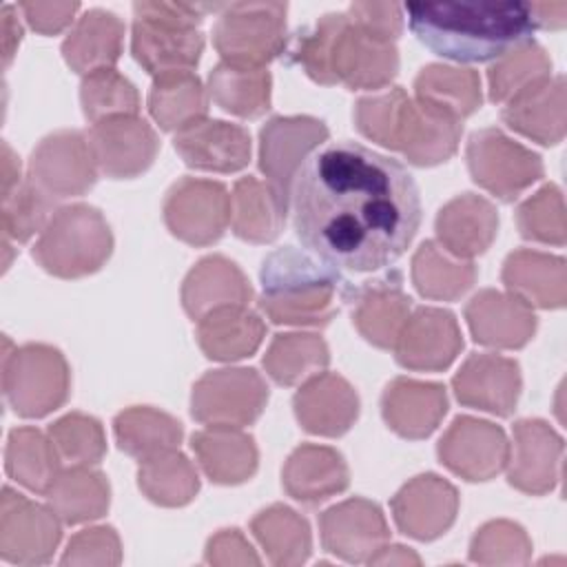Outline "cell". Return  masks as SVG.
Here are the masks:
<instances>
[{
	"mask_svg": "<svg viewBox=\"0 0 567 567\" xmlns=\"http://www.w3.org/2000/svg\"><path fill=\"white\" fill-rule=\"evenodd\" d=\"M290 202L303 248L337 270L394 264L421 226V195L408 168L350 140L330 142L301 164Z\"/></svg>",
	"mask_w": 567,
	"mask_h": 567,
	"instance_id": "6da1fadb",
	"label": "cell"
},
{
	"mask_svg": "<svg viewBox=\"0 0 567 567\" xmlns=\"http://www.w3.org/2000/svg\"><path fill=\"white\" fill-rule=\"evenodd\" d=\"M412 33L454 62H489L532 40L525 2H412L403 7Z\"/></svg>",
	"mask_w": 567,
	"mask_h": 567,
	"instance_id": "7a4b0ae2",
	"label": "cell"
},
{
	"mask_svg": "<svg viewBox=\"0 0 567 567\" xmlns=\"http://www.w3.org/2000/svg\"><path fill=\"white\" fill-rule=\"evenodd\" d=\"M284 53L317 84L341 82L352 91L383 89L399 71L394 42L370 38L346 13H326L312 27L299 29Z\"/></svg>",
	"mask_w": 567,
	"mask_h": 567,
	"instance_id": "3957f363",
	"label": "cell"
},
{
	"mask_svg": "<svg viewBox=\"0 0 567 567\" xmlns=\"http://www.w3.org/2000/svg\"><path fill=\"white\" fill-rule=\"evenodd\" d=\"M259 279V308L272 323L284 326H328L350 290L337 268L292 246L272 250L261 264Z\"/></svg>",
	"mask_w": 567,
	"mask_h": 567,
	"instance_id": "277c9868",
	"label": "cell"
},
{
	"mask_svg": "<svg viewBox=\"0 0 567 567\" xmlns=\"http://www.w3.org/2000/svg\"><path fill=\"white\" fill-rule=\"evenodd\" d=\"M354 124L361 135L401 151L414 166L447 162L456 153L463 131L458 120L419 104L401 86L357 100Z\"/></svg>",
	"mask_w": 567,
	"mask_h": 567,
	"instance_id": "5b68a950",
	"label": "cell"
},
{
	"mask_svg": "<svg viewBox=\"0 0 567 567\" xmlns=\"http://www.w3.org/2000/svg\"><path fill=\"white\" fill-rule=\"evenodd\" d=\"M224 4L204 2H135L131 53L151 75L193 71L204 53V35L195 29L206 13Z\"/></svg>",
	"mask_w": 567,
	"mask_h": 567,
	"instance_id": "8992f818",
	"label": "cell"
},
{
	"mask_svg": "<svg viewBox=\"0 0 567 567\" xmlns=\"http://www.w3.org/2000/svg\"><path fill=\"white\" fill-rule=\"evenodd\" d=\"M113 235L104 215L89 204L58 208L33 246V259L51 275L78 279L104 266Z\"/></svg>",
	"mask_w": 567,
	"mask_h": 567,
	"instance_id": "52a82bcc",
	"label": "cell"
},
{
	"mask_svg": "<svg viewBox=\"0 0 567 567\" xmlns=\"http://www.w3.org/2000/svg\"><path fill=\"white\" fill-rule=\"evenodd\" d=\"M66 359L58 348L27 343L2 357V392L16 414L40 419L58 410L69 396Z\"/></svg>",
	"mask_w": 567,
	"mask_h": 567,
	"instance_id": "ba28073f",
	"label": "cell"
},
{
	"mask_svg": "<svg viewBox=\"0 0 567 567\" xmlns=\"http://www.w3.org/2000/svg\"><path fill=\"white\" fill-rule=\"evenodd\" d=\"M286 2L224 4L213 27V47L224 62L266 66L286 51Z\"/></svg>",
	"mask_w": 567,
	"mask_h": 567,
	"instance_id": "9c48e42d",
	"label": "cell"
},
{
	"mask_svg": "<svg viewBox=\"0 0 567 567\" xmlns=\"http://www.w3.org/2000/svg\"><path fill=\"white\" fill-rule=\"evenodd\" d=\"M465 159L472 179L507 204L545 173L538 153L514 142L496 126L470 135Z\"/></svg>",
	"mask_w": 567,
	"mask_h": 567,
	"instance_id": "30bf717a",
	"label": "cell"
},
{
	"mask_svg": "<svg viewBox=\"0 0 567 567\" xmlns=\"http://www.w3.org/2000/svg\"><path fill=\"white\" fill-rule=\"evenodd\" d=\"M268 401V385L252 368H221L206 372L190 396L195 421L219 427H244L259 419Z\"/></svg>",
	"mask_w": 567,
	"mask_h": 567,
	"instance_id": "8fae6325",
	"label": "cell"
},
{
	"mask_svg": "<svg viewBox=\"0 0 567 567\" xmlns=\"http://www.w3.org/2000/svg\"><path fill=\"white\" fill-rule=\"evenodd\" d=\"M162 210L168 230L177 239L190 246H208L228 226L230 195L219 182L182 177L166 193Z\"/></svg>",
	"mask_w": 567,
	"mask_h": 567,
	"instance_id": "7c38bea8",
	"label": "cell"
},
{
	"mask_svg": "<svg viewBox=\"0 0 567 567\" xmlns=\"http://www.w3.org/2000/svg\"><path fill=\"white\" fill-rule=\"evenodd\" d=\"M328 140V126L310 115L270 117L259 131V168L268 186L288 208L292 179L303 157Z\"/></svg>",
	"mask_w": 567,
	"mask_h": 567,
	"instance_id": "4fadbf2b",
	"label": "cell"
},
{
	"mask_svg": "<svg viewBox=\"0 0 567 567\" xmlns=\"http://www.w3.org/2000/svg\"><path fill=\"white\" fill-rule=\"evenodd\" d=\"M29 179L55 202L91 190L97 179V164L89 137L82 131L47 135L31 153Z\"/></svg>",
	"mask_w": 567,
	"mask_h": 567,
	"instance_id": "5bb4252c",
	"label": "cell"
},
{
	"mask_svg": "<svg viewBox=\"0 0 567 567\" xmlns=\"http://www.w3.org/2000/svg\"><path fill=\"white\" fill-rule=\"evenodd\" d=\"M441 463L465 481L494 478L509 458L503 427L474 416H456L439 441Z\"/></svg>",
	"mask_w": 567,
	"mask_h": 567,
	"instance_id": "9a60e30c",
	"label": "cell"
},
{
	"mask_svg": "<svg viewBox=\"0 0 567 567\" xmlns=\"http://www.w3.org/2000/svg\"><path fill=\"white\" fill-rule=\"evenodd\" d=\"M97 171L113 179H131L144 173L157 151L159 140L153 126L137 115L109 117L86 133Z\"/></svg>",
	"mask_w": 567,
	"mask_h": 567,
	"instance_id": "2e32d148",
	"label": "cell"
},
{
	"mask_svg": "<svg viewBox=\"0 0 567 567\" xmlns=\"http://www.w3.org/2000/svg\"><path fill=\"white\" fill-rule=\"evenodd\" d=\"M463 348L456 317L443 308L421 306L405 319L394 343L399 365L408 370H445Z\"/></svg>",
	"mask_w": 567,
	"mask_h": 567,
	"instance_id": "e0dca14e",
	"label": "cell"
},
{
	"mask_svg": "<svg viewBox=\"0 0 567 567\" xmlns=\"http://www.w3.org/2000/svg\"><path fill=\"white\" fill-rule=\"evenodd\" d=\"M514 452L507 458V481L525 494H547L560 478L563 439L540 419H520L512 427Z\"/></svg>",
	"mask_w": 567,
	"mask_h": 567,
	"instance_id": "ac0fdd59",
	"label": "cell"
},
{
	"mask_svg": "<svg viewBox=\"0 0 567 567\" xmlns=\"http://www.w3.org/2000/svg\"><path fill=\"white\" fill-rule=\"evenodd\" d=\"M346 301L352 303V321L361 337L377 348L392 350L412 310V299L403 292L401 272L390 270L359 288L350 286Z\"/></svg>",
	"mask_w": 567,
	"mask_h": 567,
	"instance_id": "d6986e66",
	"label": "cell"
},
{
	"mask_svg": "<svg viewBox=\"0 0 567 567\" xmlns=\"http://www.w3.org/2000/svg\"><path fill=\"white\" fill-rule=\"evenodd\" d=\"M62 529L55 512L47 509L11 487L2 489V558L11 563H47L60 543Z\"/></svg>",
	"mask_w": 567,
	"mask_h": 567,
	"instance_id": "ffe728a7",
	"label": "cell"
},
{
	"mask_svg": "<svg viewBox=\"0 0 567 567\" xmlns=\"http://www.w3.org/2000/svg\"><path fill=\"white\" fill-rule=\"evenodd\" d=\"M319 529L323 547L348 563L370 560L390 536L381 507L365 498H350L326 509L319 516Z\"/></svg>",
	"mask_w": 567,
	"mask_h": 567,
	"instance_id": "44dd1931",
	"label": "cell"
},
{
	"mask_svg": "<svg viewBox=\"0 0 567 567\" xmlns=\"http://www.w3.org/2000/svg\"><path fill=\"white\" fill-rule=\"evenodd\" d=\"M458 509V494L454 485L436 474H421L405 483L392 498L396 527L416 538L432 540L445 534Z\"/></svg>",
	"mask_w": 567,
	"mask_h": 567,
	"instance_id": "7402d4cb",
	"label": "cell"
},
{
	"mask_svg": "<svg viewBox=\"0 0 567 567\" xmlns=\"http://www.w3.org/2000/svg\"><path fill=\"white\" fill-rule=\"evenodd\" d=\"M520 368L501 354H470L452 379L456 399L476 410L509 416L520 394Z\"/></svg>",
	"mask_w": 567,
	"mask_h": 567,
	"instance_id": "603a6c76",
	"label": "cell"
},
{
	"mask_svg": "<svg viewBox=\"0 0 567 567\" xmlns=\"http://www.w3.org/2000/svg\"><path fill=\"white\" fill-rule=\"evenodd\" d=\"M186 166L213 173H235L250 162V135L244 126L224 120H199L173 137Z\"/></svg>",
	"mask_w": 567,
	"mask_h": 567,
	"instance_id": "cb8c5ba5",
	"label": "cell"
},
{
	"mask_svg": "<svg viewBox=\"0 0 567 567\" xmlns=\"http://www.w3.org/2000/svg\"><path fill=\"white\" fill-rule=\"evenodd\" d=\"M292 408L306 432L341 436L359 416V396L343 377L319 372L303 381L292 399Z\"/></svg>",
	"mask_w": 567,
	"mask_h": 567,
	"instance_id": "d4e9b609",
	"label": "cell"
},
{
	"mask_svg": "<svg viewBox=\"0 0 567 567\" xmlns=\"http://www.w3.org/2000/svg\"><path fill=\"white\" fill-rule=\"evenodd\" d=\"M465 319L476 343L489 348H523L536 332V317L514 295L481 290L465 306Z\"/></svg>",
	"mask_w": 567,
	"mask_h": 567,
	"instance_id": "484cf974",
	"label": "cell"
},
{
	"mask_svg": "<svg viewBox=\"0 0 567 567\" xmlns=\"http://www.w3.org/2000/svg\"><path fill=\"white\" fill-rule=\"evenodd\" d=\"M381 412L390 430L403 439L430 436L447 412V394L441 383L399 377L381 396Z\"/></svg>",
	"mask_w": 567,
	"mask_h": 567,
	"instance_id": "4316f807",
	"label": "cell"
},
{
	"mask_svg": "<svg viewBox=\"0 0 567 567\" xmlns=\"http://www.w3.org/2000/svg\"><path fill=\"white\" fill-rule=\"evenodd\" d=\"M501 117L509 128L543 146L558 144L565 137V78L549 75L529 84L505 102Z\"/></svg>",
	"mask_w": 567,
	"mask_h": 567,
	"instance_id": "83f0119b",
	"label": "cell"
},
{
	"mask_svg": "<svg viewBox=\"0 0 567 567\" xmlns=\"http://www.w3.org/2000/svg\"><path fill=\"white\" fill-rule=\"evenodd\" d=\"M250 297L252 288L246 275L221 255L199 259L182 284V306L195 321L217 308L246 306Z\"/></svg>",
	"mask_w": 567,
	"mask_h": 567,
	"instance_id": "f1b7e54d",
	"label": "cell"
},
{
	"mask_svg": "<svg viewBox=\"0 0 567 567\" xmlns=\"http://www.w3.org/2000/svg\"><path fill=\"white\" fill-rule=\"evenodd\" d=\"M434 228L441 248L458 259H470L485 252L494 241L498 215L485 197L463 193L439 210Z\"/></svg>",
	"mask_w": 567,
	"mask_h": 567,
	"instance_id": "f546056e",
	"label": "cell"
},
{
	"mask_svg": "<svg viewBox=\"0 0 567 567\" xmlns=\"http://www.w3.org/2000/svg\"><path fill=\"white\" fill-rule=\"evenodd\" d=\"M503 284L529 308H563L567 299L565 259L538 250H514L503 264Z\"/></svg>",
	"mask_w": 567,
	"mask_h": 567,
	"instance_id": "4dcf8cb0",
	"label": "cell"
},
{
	"mask_svg": "<svg viewBox=\"0 0 567 567\" xmlns=\"http://www.w3.org/2000/svg\"><path fill=\"white\" fill-rule=\"evenodd\" d=\"M284 489L299 503L317 505L350 483L343 456L326 445L303 443L286 461L281 472Z\"/></svg>",
	"mask_w": 567,
	"mask_h": 567,
	"instance_id": "1f68e13d",
	"label": "cell"
},
{
	"mask_svg": "<svg viewBox=\"0 0 567 567\" xmlns=\"http://www.w3.org/2000/svg\"><path fill=\"white\" fill-rule=\"evenodd\" d=\"M124 22L106 9L84 11L62 42L64 62L82 75L113 69L122 55Z\"/></svg>",
	"mask_w": 567,
	"mask_h": 567,
	"instance_id": "d6a6232c",
	"label": "cell"
},
{
	"mask_svg": "<svg viewBox=\"0 0 567 567\" xmlns=\"http://www.w3.org/2000/svg\"><path fill=\"white\" fill-rule=\"evenodd\" d=\"M190 447L204 474L219 485H237L257 472V447L252 436L239 427H219L195 432Z\"/></svg>",
	"mask_w": 567,
	"mask_h": 567,
	"instance_id": "836d02e7",
	"label": "cell"
},
{
	"mask_svg": "<svg viewBox=\"0 0 567 567\" xmlns=\"http://www.w3.org/2000/svg\"><path fill=\"white\" fill-rule=\"evenodd\" d=\"M266 334L264 321L246 306L217 308L197 321V343L213 361L250 357Z\"/></svg>",
	"mask_w": 567,
	"mask_h": 567,
	"instance_id": "e575fe53",
	"label": "cell"
},
{
	"mask_svg": "<svg viewBox=\"0 0 567 567\" xmlns=\"http://www.w3.org/2000/svg\"><path fill=\"white\" fill-rule=\"evenodd\" d=\"M414 100L432 111L463 122L481 102V78L472 69L427 64L414 80Z\"/></svg>",
	"mask_w": 567,
	"mask_h": 567,
	"instance_id": "d590c367",
	"label": "cell"
},
{
	"mask_svg": "<svg viewBox=\"0 0 567 567\" xmlns=\"http://www.w3.org/2000/svg\"><path fill=\"white\" fill-rule=\"evenodd\" d=\"M288 208L279 202L275 190L257 177H241L230 195L233 233L252 244H266L279 237L286 224Z\"/></svg>",
	"mask_w": 567,
	"mask_h": 567,
	"instance_id": "8d00e7d4",
	"label": "cell"
},
{
	"mask_svg": "<svg viewBox=\"0 0 567 567\" xmlns=\"http://www.w3.org/2000/svg\"><path fill=\"white\" fill-rule=\"evenodd\" d=\"M148 111L164 131H182L206 117L208 95L193 71H171L153 80Z\"/></svg>",
	"mask_w": 567,
	"mask_h": 567,
	"instance_id": "74e56055",
	"label": "cell"
},
{
	"mask_svg": "<svg viewBox=\"0 0 567 567\" xmlns=\"http://www.w3.org/2000/svg\"><path fill=\"white\" fill-rule=\"evenodd\" d=\"M272 78L266 66L219 62L208 75V93L226 113L259 117L270 109Z\"/></svg>",
	"mask_w": 567,
	"mask_h": 567,
	"instance_id": "f35d334b",
	"label": "cell"
},
{
	"mask_svg": "<svg viewBox=\"0 0 567 567\" xmlns=\"http://www.w3.org/2000/svg\"><path fill=\"white\" fill-rule=\"evenodd\" d=\"M117 447L140 461L177 450L184 436L182 423L166 412L135 405L120 412L113 421Z\"/></svg>",
	"mask_w": 567,
	"mask_h": 567,
	"instance_id": "ab89813d",
	"label": "cell"
},
{
	"mask_svg": "<svg viewBox=\"0 0 567 567\" xmlns=\"http://www.w3.org/2000/svg\"><path fill=\"white\" fill-rule=\"evenodd\" d=\"M7 474L31 492L47 494L60 476V456L51 441L35 427H16L4 452Z\"/></svg>",
	"mask_w": 567,
	"mask_h": 567,
	"instance_id": "60d3db41",
	"label": "cell"
},
{
	"mask_svg": "<svg viewBox=\"0 0 567 567\" xmlns=\"http://www.w3.org/2000/svg\"><path fill=\"white\" fill-rule=\"evenodd\" d=\"M412 281L427 299L454 301L476 281L472 261L450 257L436 241H423L412 257Z\"/></svg>",
	"mask_w": 567,
	"mask_h": 567,
	"instance_id": "b9f144b4",
	"label": "cell"
},
{
	"mask_svg": "<svg viewBox=\"0 0 567 567\" xmlns=\"http://www.w3.org/2000/svg\"><path fill=\"white\" fill-rule=\"evenodd\" d=\"M51 509L69 525L100 518L109 509V481L102 472L71 467L47 492Z\"/></svg>",
	"mask_w": 567,
	"mask_h": 567,
	"instance_id": "7bdbcfd3",
	"label": "cell"
},
{
	"mask_svg": "<svg viewBox=\"0 0 567 567\" xmlns=\"http://www.w3.org/2000/svg\"><path fill=\"white\" fill-rule=\"evenodd\" d=\"M328 361V346L319 334L288 332L275 334L264 357V368L275 383L295 385L319 374Z\"/></svg>",
	"mask_w": 567,
	"mask_h": 567,
	"instance_id": "ee69618b",
	"label": "cell"
},
{
	"mask_svg": "<svg viewBox=\"0 0 567 567\" xmlns=\"http://www.w3.org/2000/svg\"><path fill=\"white\" fill-rule=\"evenodd\" d=\"M137 485L142 494L164 507H179L195 498L199 478L190 461L177 450L140 461Z\"/></svg>",
	"mask_w": 567,
	"mask_h": 567,
	"instance_id": "f6af8a7d",
	"label": "cell"
},
{
	"mask_svg": "<svg viewBox=\"0 0 567 567\" xmlns=\"http://www.w3.org/2000/svg\"><path fill=\"white\" fill-rule=\"evenodd\" d=\"M250 527L275 565H297L310 554V527L306 518L286 505L259 512Z\"/></svg>",
	"mask_w": 567,
	"mask_h": 567,
	"instance_id": "bcb514c9",
	"label": "cell"
},
{
	"mask_svg": "<svg viewBox=\"0 0 567 567\" xmlns=\"http://www.w3.org/2000/svg\"><path fill=\"white\" fill-rule=\"evenodd\" d=\"M551 60L540 44L527 40L503 58H498L487 69V84H489V100L496 104L509 102L529 84L549 78Z\"/></svg>",
	"mask_w": 567,
	"mask_h": 567,
	"instance_id": "7dc6e473",
	"label": "cell"
},
{
	"mask_svg": "<svg viewBox=\"0 0 567 567\" xmlns=\"http://www.w3.org/2000/svg\"><path fill=\"white\" fill-rule=\"evenodd\" d=\"M82 113L91 124L109 117L137 115L140 93L131 80L120 75L115 69H100L84 75L80 84Z\"/></svg>",
	"mask_w": 567,
	"mask_h": 567,
	"instance_id": "c3c4849f",
	"label": "cell"
},
{
	"mask_svg": "<svg viewBox=\"0 0 567 567\" xmlns=\"http://www.w3.org/2000/svg\"><path fill=\"white\" fill-rule=\"evenodd\" d=\"M49 436L58 450L60 461L71 467H89L104 458L106 439L102 423L95 416L71 412L49 425Z\"/></svg>",
	"mask_w": 567,
	"mask_h": 567,
	"instance_id": "681fc988",
	"label": "cell"
},
{
	"mask_svg": "<svg viewBox=\"0 0 567 567\" xmlns=\"http://www.w3.org/2000/svg\"><path fill=\"white\" fill-rule=\"evenodd\" d=\"M55 199L47 195L33 179L20 182L11 193L2 195V230L4 237L27 241L33 233L44 230Z\"/></svg>",
	"mask_w": 567,
	"mask_h": 567,
	"instance_id": "f907efd6",
	"label": "cell"
},
{
	"mask_svg": "<svg viewBox=\"0 0 567 567\" xmlns=\"http://www.w3.org/2000/svg\"><path fill=\"white\" fill-rule=\"evenodd\" d=\"M516 224L525 239L563 246L567 226L560 188L556 184H545L538 193L525 199L516 210Z\"/></svg>",
	"mask_w": 567,
	"mask_h": 567,
	"instance_id": "816d5d0a",
	"label": "cell"
},
{
	"mask_svg": "<svg viewBox=\"0 0 567 567\" xmlns=\"http://www.w3.org/2000/svg\"><path fill=\"white\" fill-rule=\"evenodd\" d=\"M532 543L525 529L509 520H492L483 525L470 545L474 563H527Z\"/></svg>",
	"mask_w": 567,
	"mask_h": 567,
	"instance_id": "f5cc1de1",
	"label": "cell"
},
{
	"mask_svg": "<svg viewBox=\"0 0 567 567\" xmlns=\"http://www.w3.org/2000/svg\"><path fill=\"white\" fill-rule=\"evenodd\" d=\"M350 22L374 40L394 42L403 31V7L396 2H352Z\"/></svg>",
	"mask_w": 567,
	"mask_h": 567,
	"instance_id": "db71d44e",
	"label": "cell"
},
{
	"mask_svg": "<svg viewBox=\"0 0 567 567\" xmlns=\"http://www.w3.org/2000/svg\"><path fill=\"white\" fill-rule=\"evenodd\" d=\"M20 11L24 13L31 29L42 35L60 33L69 27L80 11L78 2H20Z\"/></svg>",
	"mask_w": 567,
	"mask_h": 567,
	"instance_id": "11a10c76",
	"label": "cell"
},
{
	"mask_svg": "<svg viewBox=\"0 0 567 567\" xmlns=\"http://www.w3.org/2000/svg\"><path fill=\"white\" fill-rule=\"evenodd\" d=\"M2 60H4V69L11 64L13 53L22 40V24L16 16V7L13 4H4L2 7Z\"/></svg>",
	"mask_w": 567,
	"mask_h": 567,
	"instance_id": "9f6ffc18",
	"label": "cell"
},
{
	"mask_svg": "<svg viewBox=\"0 0 567 567\" xmlns=\"http://www.w3.org/2000/svg\"><path fill=\"white\" fill-rule=\"evenodd\" d=\"M529 16L534 20V27L543 29H563L567 22V2H532L527 4Z\"/></svg>",
	"mask_w": 567,
	"mask_h": 567,
	"instance_id": "6f0895ef",
	"label": "cell"
},
{
	"mask_svg": "<svg viewBox=\"0 0 567 567\" xmlns=\"http://www.w3.org/2000/svg\"><path fill=\"white\" fill-rule=\"evenodd\" d=\"M4 159H2V195L11 193L20 184V162L9 148V144H2Z\"/></svg>",
	"mask_w": 567,
	"mask_h": 567,
	"instance_id": "680465c9",
	"label": "cell"
}]
</instances>
